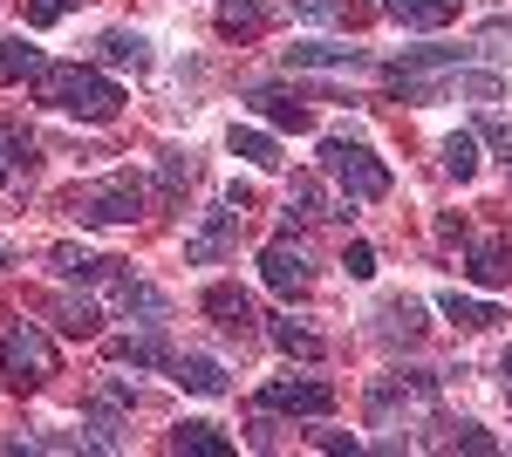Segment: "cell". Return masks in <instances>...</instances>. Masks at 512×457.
Here are the masks:
<instances>
[{
  "label": "cell",
  "mask_w": 512,
  "mask_h": 457,
  "mask_svg": "<svg viewBox=\"0 0 512 457\" xmlns=\"http://www.w3.org/2000/svg\"><path fill=\"white\" fill-rule=\"evenodd\" d=\"M96 48H103V62H110V69H144V62H151V48H144L137 28H110Z\"/></svg>",
  "instance_id": "cell-19"
},
{
  "label": "cell",
  "mask_w": 512,
  "mask_h": 457,
  "mask_svg": "<svg viewBox=\"0 0 512 457\" xmlns=\"http://www.w3.org/2000/svg\"><path fill=\"white\" fill-rule=\"evenodd\" d=\"M465 273H472L478 287H506V280H512V253H506V239H478L472 260H465Z\"/></svg>",
  "instance_id": "cell-16"
},
{
  "label": "cell",
  "mask_w": 512,
  "mask_h": 457,
  "mask_svg": "<svg viewBox=\"0 0 512 457\" xmlns=\"http://www.w3.org/2000/svg\"><path fill=\"white\" fill-rule=\"evenodd\" d=\"M171 451L178 457H233V437L219 423H178L171 430Z\"/></svg>",
  "instance_id": "cell-11"
},
{
  "label": "cell",
  "mask_w": 512,
  "mask_h": 457,
  "mask_svg": "<svg viewBox=\"0 0 512 457\" xmlns=\"http://www.w3.org/2000/svg\"><path fill=\"white\" fill-rule=\"evenodd\" d=\"M437 314H444V321H458V328H492V321H499V307L472 301V294H458V287H451V294H437Z\"/></svg>",
  "instance_id": "cell-20"
},
{
  "label": "cell",
  "mask_w": 512,
  "mask_h": 457,
  "mask_svg": "<svg viewBox=\"0 0 512 457\" xmlns=\"http://www.w3.org/2000/svg\"><path fill=\"white\" fill-rule=\"evenodd\" d=\"M383 335H403V342H417V335H424V307L410 301V294H403V301H390V307H383Z\"/></svg>",
  "instance_id": "cell-28"
},
{
  "label": "cell",
  "mask_w": 512,
  "mask_h": 457,
  "mask_svg": "<svg viewBox=\"0 0 512 457\" xmlns=\"http://www.w3.org/2000/svg\"><path fill=\"white\" fill-rule=\"evenodd\" d=\"M233 226H239V205H226V212H205V226L185 239V260H192V267H212V260H226V246H233Z\"/></svg>",
  "instance_id": "cell-6"
},
{
  "label": "cell",
  "mask_w": 512,
  "mask_h": 457,
  "mask_svg": "<svg viewBox=\"0 0 512 457\" xmlns=\"http://www.w3.org/2000/svg\"><path fill=\"white\" fill-rule=\"evenodd\" d=\"M342 267H349V280H369V273H376V246H369V239H349Z\"/></svg>",
  "instance_id": "cell-33"
},
{
  "label": "cell",
  "mask_w": 512,
  "mask_h": 457,
  "mask_svg": "<svg viewBox=\"0 0 512 457\" xmlns=\"http://www.w3.org/2000/svg\"><path fill=\"white\" fill-rule=\"evenodd\" d=\"M260 280H267L274 294H301V287H308V260H301V246L274 239V246L260 253Z\"/></svg>",
  "instance_id": "cell-8"
},
{
  "label": "cell",
  "mask_w": 512,
  "mask_h": 457,
  "mask_svg": "<svg viewBox=\"0 0 512 457\" xmlns=\"http://www.w3.org/2000/svg\"><path fill=\"white\" fill-rule=\"evenodd\" d=\"M205 314H212L226 335H246V328H253V301H246L239 287H205Z\"/></svg>",
  "instance_id": "cell-15"
},
{
  "label": "cell",
  "mask_w": 512,
  "mask_h": 457,
  "mask_svg": "<svg viewBox=\"0 0 512 457\" xmlns=\"http://www.w3.org/2000/svg\"><path fill=\"white\" fill-rule=\"evenodd\" d=\"M62 14H69L62 0H28V28H55Z\"/></svg>",
  "instance_id": "cell-35"
},
{
  "label": "cell",
  "mask_w": 512,
  "mask_h": 457,
  "mask_svg": "<svg viewBox=\"0 0 512 457\" xmlns=\"http://www.w3.org/2000/svg\"><path fill=\"white\" fill-rule=\"evenodd\" d=\"M260 28H267V7H260V0H226V7H219V35H260Z\"/></svg>",
  "instance_id": "cell-25"
},
{
  "label": "cell",
  "mask_w": 512,
  "mask_h": 457,
  "mask_svg": "<svg viewBox=\"0 0 512 457\" xmlns=\"http://www.w3.org/2000/svg\"><path fill=\"white\" fill-rule=\"evenodd\" d=\"M226 144H233V157H246V164H260V171H280V137H274V130L233 123V130H226Z\"/></svg>",
  "instance_id": "cell-14"
},
{
  "label": "cell",
  "mask_w": 512,
  "mask_h": 457,
  "mask_svg": "<svg viewBox=\"0 0 512 457\" xmlns=\"http://www.w3.org/2000/svg\"><path fill=\"white\" fill-rule=\"evenodd\" d=\"M28 151H35V137H28V130H0V185L14 178V164H28Z\"/></svg>",
  "instance_id": "cell-29"
},
{
  "label": "cell",
  "mask_w": 512,
  "mask_h": 457,
  "mask_svg": "<svg viewBox=\"0 0 512 457\" xmlns=\"http://www.w3.org/2000/svg\"><path fill=\"white\" fill-rule=\"evenodd\" d=\"M178 382H185L192 396H226V369H219L212 355H185V362H178Z\"/></svg>",
  "instance_id": "cell-23"
},
{
  "label": "cell",
  "mask_w": 512,
  "mask_h": 457,
  "mask_svg": "<svg viewBox=\"0 0 512 457\" xmlns=\"http://www.w3.org/2000/svg\"><path fill=\"white\" fill-rule=\"evenodd\" d=\"M48 62H41V48L35 41H21V35H7L0 41V82H35Z\"/></svg>",
  "instance_id": "cell-18"
},
{
  "label": "cell",
  "mask_w": 512,
  "mask_h": 457,
  "mask_svg": "<svg viewBox=\"0 0 512 457\" xmlns=\"http://www.w3.org/2000/svg\"><path fill=\"white\" fill-rule=\"evenodd\" d=\"M396 28H451L458 21V0H383Z\"/></svg>",
  "instance_id": "cell-10"
},
{
  "label": "cell",
  "mask_w": 512,
  "mask_h": 457,
  "mask_svg": "<svg viewBox=\"0 0 512 457\" xmlns=\"http://www.w3.org/2000/svg\"><path fill=\"white\" fill-rule=\"evenodd\" d=\"M82 430H89V437H82L89 451H123V423H117V410H110V403H96V417L82 423Z\"/></svg>",
  "instance_id": "cell-27"
},
{
  "label": "cell",
  "mask_w": 512,
  "mask_h": 457,
  "mask_svg": "<svg viewBox=\"0 0 512 457\" xmlns=\"http://www.w3.org/2000/svg\"><path fill=\"white\" fill-rule=\"evenodd\" d=\"M274 342L287 348V355H301V362H315V355H321V342L308 335V328H294V321H280V328H274Z\"/></svg>",
  "instance_id": "cell-31"
},
{
  "label": "cell",
  "mask_w": 512,
  "mask_h": 457,
  "mask_svg": "<svg viewBox=\"0 0 512 457\" xmlns=\"http://www.w3.org/2000/svg\"><path fill=\"white\" fill-rule=\"evenodd\" d=\"M117 362H123V369H178V355L164 348L158 328H144V335H123V342H117Z\"/></svg>",
  "instance_id": "cell-13"
},
{
  "label": "cell",
  "mask_w": 512,
  "mask_h": 457,
  "mask_svg": "<svg viewBox=\"0 0 512 457\" xmlns=\"http://www.w3.org/2000/svg\"><path fill=\"white\" fill-rule=\"evenodd\" d=\"M437 164H444V178H478V137L472 130H458V137H444V151H437Z\"/></svg>",
  "instance_id": "cell-21"
},
{
  "label": "cell",
  "mask_w": 512,
  "mask_h": 457,
  "mask_svg": "<svg viewBox=\"0 0 512 457\" xmlns=\"http://www.w3.org/2000/svg\"><path fill=\"white\" fill-rule=\"evenodd\" d=\"M0 267H7V246H0Z\"/></svg>",
  "instance_id": "cell-38"
},
{
  "label": "cell",
  "mask_w": 512,
  "mask_h": 457,
  "mask_svg": "<svg viewBox=\"0 0 512 457\" xmlns=\"http://www.w3.org/2000/svg\"><path fill=\"white\" fill-rule=\"evenodd\" d=\"M369 55L362 48H335V41H301L287 48V69H362Z\"/></svg>",
  "instance_id": "cell-12"
},
{
  "label": "cell",
  "mask_w": 512,
  "mask_h": 457,
  "mask_svg": "<svg viewBox=\"0 0 512 457\" xmlns=\"http://www.w3.org/2000/svg\"><path fill=\"white\" fill-rule=\"evenodd\" d=\"M41 103H55L62 116H82V123H110V116L123 110V89L110 76H96V69H41L35 76Z\"/></svg>",
  "instance_id": "cell-1"
},
{
  "label": "cell",
  "mask_w": 512,
  "mask_h": 457,
  "mask_svg": "<svg viewBox=\"0 0 512 457\" xmlns=\"http://www.w3.org/2000/svg\"><path fill=\"white\" fill-rule=\"evenodd\" d=\"M321 178H335V185L349 191V205L390 198V164L369 157L362 144H349V137H321Z\"/></svg>",
  "instance_id": "cell-2"
},
{
  "label": "cell",
  "mask_w": 512,
  "mask_h": 457,
  "mask_svg": "<svg viewBox=\"0 0 512 457\" xmlns=\"http://www.w3.org/2000/svg\"><path fill=\"white\" fill-rule=\"evenodd\" d=\"M0 382L7 389H41L55 382V342L35 321H0Z\"/></svg>",
  "instance_id": "cell-3"
},
{
  "label": "cell",
  "mask_w": 512,
  "mask_h": 457,
  "mask_svg": "<svg viewBox=\"0 0 512 457\" xmlns=\"http://www.w3.org/2000/svg\"><path fill=\"white\" fill-rule=\"evenodd\" d=\"M451 451H472V457H492V451H499V437H492V430H478V423H458V430H451Z\"/></svg>",
  "instance_id": "cell-30"
},
{
  "label": "cell",
  "mask_w": 512,
  "mask_h": 457,
  "mask_svg": "<svg viewBox=\"0 0 512 457\" xmlns=\"http://www.w3.org/2000/svg\"><path fill=\"white\" fill-rule=\"evenodd\" d=\"M62 7H82V0H62Z\"/></svg>",
  "instance_id": "cell-39"
},
{
  "label": "cell",
  "mask_w": 512,
  "mask_h": 457,
  "mask_svg": "<svg viewBox=\"0 0 512 457\" xmlns=\"http://www.w3.org/2000/svg\"><path fill=\"white\" fill-rule=\"evenodd\" d=\"M48 267L62 273V280H96V273L110 267V260H96L89 246H55V253H48Z\"/></svg>",
  "instance_id": "cell-26"
},
{
  "label": "cell",
  "mask_w": 512,
  "mask_h": 457,
  "mask_svg": "<svg viewBox=\"0 0 512 457\" xmlns=\"http://www.w3.org/2000/svg\"><path fill=\"white\" fill-rule=\"evenodd\" d=\"M69 205H76L82 226H130V219L144 212V185H137L130 171H117V178H103V185L76 191Z\"/></svg>",
  "instance_id": "cell-4"
},
{
  "label": "cell",
  "mask_w": 512,
  "mask_h": 457,
  "mask_svg": "<svg viewBox=\"0 0 512 457\" xmlns=\"http://www.w3.org/2000/svg\"><path fill=\"white\" fill-rule=\"evenodd\" d=\"M315 444H321V451H362L349 430H315Z\"/></svg>",
  "instance_id": "cell-36"
},
{
  "label": "cell",
  "mask_w": 512,
  "mask_h": 457,
  "mask_svg": "<svg viewBox=\"0 0 512 457\" xmlns=\"http://www.w3.org/2000/svg\"><path fill=\"white\" fill-rule=\"evenodd\" d=\"M260 403L280 410V417H328V410H335V389L315 382V376H287V382H267Z\"/></svg>",
  "instance_id": "cell-5"
},
{
  "label": "cell",
  "mask_w": 512,
  "mask_h": 457,
  "mask_svg": "<svg viewBox=\"0 0 512 457\" xmlns=\"http://www.w3.org/2000/svg\"><path fill=\"white\" fill-rule=\"evenodd\" d=\"M301 21H349V0H294Z\"/></svg>",
  "instance_id": "cell-34"
},
{
  "label": "cell",
  "mask_w": 512,
  "mask_h": 457,
  "mask_svg": "<svg viewBox=\"0 0 512 457\" xmlns=\"http://www.w3.org/2000/svg\"><path fill=\"white\" fill-rule=\"evenodd\" d=\"M287 219H349V205H335L315 171H294V185H287Z\"/></svg>",
  "instance_id": "cell-7"
},
{
  "label": "cell",
  "mask_w": 512,
  "mask_h": 457,
  "mask_svg": "<svg viewBox=\"0 0 512 457\" xmlns=\"http://www.w3.org/2000/svg\"><path fill=\"white\" fill-rule=\"evenodd\" d=\"M253 110L267 116L274 130H308L315 116L301 110V96H287V89H253Z\"/></svg>",
  "instance_id": "cell-17"
},
{
  "label": "cell",
  "mask_w": 512,
  "mask_h": 457,
  "mask_svg": "<svg viewBox=\"0 0 512 457\" xmlns=\"http://www.w3.org/2000/svg\"><path fill=\"white\" fill-rule=\"evenodd\" d=\"M198 178V164H192V151H164V164H158V205H178V191Z\"/></svg>",
  "instance_id": "cell-24"
},
{
  "label": "cell",
  "mask_w": 512,
  "mask_h": 457,
  "mask_svg": "<svg viewBox=\"0 0 512 457\" xmlns=\"http://www.w3.org/2000/svg\"><path fill=\"white\" fill-rule=\"evenodd\" d=\"M117 307H123V314H137L144 328H164V314H171V301H164L151 280H137V273H123V280H117Z\"/></svg>",
  "instance_id": "cell-9"
},
{
  "label": "cell",
  "mask_w": 512,
  "mask_h": 457,
  "mask_svg": "<svg viewBox=\"0 0 512 457\" xmlns=\"http://www.w3.org/2000/svg\"><path fill=\"white\" fill-rule=\"evenodd\" d=\"M499 369H506V389H512V348H506V362H499Z\"/></svg>",
  "instance_id": "cell-37"
},
{
  "label": "cell",
  "mask_w": 512,
  "mask_h": 457,
  "mask_svg": "<svg viewBox=\"0 0 512 457\" xmlns=\"http://www.w3.org/2000/svg\"><path fill=\"white\" fill-rule=\"evenodd\" d=\"M478 137H485L499 157H512V116H492V110H485V116H478Z\"/></svg>",
  "instance_id": "cell-32"
},
{
  "label": "cell",
  "mask_w": 512,
  "mask_h": 457,
  "mask_svg": "<svg viewBox=\"0 0 512 457\" xmlns=\"http://www.w3.org/2000/svg\"><path fill=\"white\" fill-rule=\"evenodd\" d=\"M55 328H62L69 342H89V335L103 328V307L96 301H55Z\"/></svg>",
  "instance_id": "cell-22"
}]
</instances>
